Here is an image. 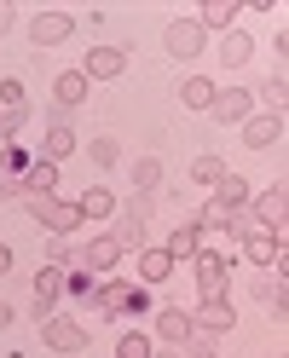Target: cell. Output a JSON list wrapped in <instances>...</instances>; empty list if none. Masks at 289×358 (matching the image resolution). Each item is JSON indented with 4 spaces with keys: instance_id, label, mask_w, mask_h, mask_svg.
Instances as JSON below:
<instances>
[{
    "instance_id": "cell-1",
    "label": "cell",
    "mask_w": 289,
    "mask_h": 358,
    "mask_svg": "<svg viewBox=\"0 0 289 358\" xmlns=\"http://www.w3.org/2000/svg\"><path fill=\"white\" fill-rule=\"evenodd\" d=\"M24 208H29V220H41L47 231H76V226H87V220L76 214V203H58V196H41V191H24Z\"/></svg>"
},
{
    "instance_id": "cell-2",
    "label": "cell",
    "mask_w": 289,
    "mask_h": 358,
    "mask_svg": "<svg viewBox=\"0 0 289 358\" xmlns=\"http://www.w3.org/2000/svg\"><path fill=\"white\" fill-rule=\"evenodd\" d=\"M197 289L203 301H226V283H232V255H214V249H197Z\"/></svg>"
},
{
    "instance_id": "cell-3",
    "label": "cell",
    "mask_w": 289,
    "mask_h": 358,
    "mask_svg": "<svg viewBox=\"0 0 289 358\" xmlns=\"http://www.w3.org/2000/svg\"><path fill=\"white\" fill-rule=\"evenodd\" d=\"M93 306L104 312V318H122V312H145V289H133V283H104V289H93Z\"/></svg>"
},
{
    "instance_id": "cell-4",
    "label": "cell",
    "mask_w": 289,
    "mask_h": 358,
    "mask_svg": "<svg viewBox=\"0 0 289 358\" xmlns=\"http://www.w3.org/2000/svg\"><path fill=\"white\" fill-rule=\"evenodd\" d=\"M203 41H209V29L197 24V17H174L168 35H162V47H168L174 58H197V52H203Z\"/></svg>"
},
{
    "instance_id": "cell-5",
    "label": "cell",
    "mask_w": 289,
    "mask_h": 358,
    "mask_svg": "<svg viewBox=\"0 0 289 358\" xmlns=\"http://www.w3.org/2000/svg\"><path fill=\"white\" fill-rule=\"evenodd\" d=\"M70 35H76V17H70V12H41L35 24H29V41H35V47H64Z\"/></svg>"
},
{
    "instance_id": "cell-6",
    "label": "cell",
    "mask_w": 289,
    "mask_h": 358,
    "mask_svg": "<svg viewBox=\"0 0 289 358\" xmlns=\"http://www.w3.org/2000/svg\"><path fill=\"white\" fill-rule=\"evenodd\" d=\"M197 249H203V226H197V220H180V226L168 231V249H162V255L180 266V260H185V255H197Z\"/></svg>"
},
{
    "instance_id": "cell-7",
    "label": "cell",
    "mask_w": 289,
    "mask_h": 358,
    "mask_svg": "<svg viewBox=\"0 0 289 358\" xmlns=\"http://www.w3.org/2000/svg\"><path fill=\"white\" fill-rule=\"evenodd\" d=\"M122 70H127V58H122L116 47H93V52H87V70H81V76H87V81H116Z\"/></svg>"
},
{
    "instance_id": "cell-8",
    "label": "cell",
    "mask_w": 289,
    "mask_h": 358,
    "mask_svg": "<svg viewBox=\"0 0 289 358\" xmlns=\"http://www.w3.org/2000/svg\"><path fill=\"white\" fill-rule=\"evenodd\" d=\"M47 347H52V352H81V347H87V329H81L76 318H52V324H47Z\"/></svg>"
},
{
    "instance_id": "cell-9",
    "label": "cell",
    "mask_w": 289,
    "mask_h": 358,
    "mask_svg": "<svg viewBox=\"0 0 289 358\" xmlns=\"http://www.w3.org/2000/svg\"><path fill=\"white\" fill-rule=\"evenodd\" d=\"M191 329H197V324H191V312H180V306H162L157 335H162L168 347H185V341H191Z\"/></svg>"
},
{
    "instance_id": "cell-10",
    "label": "cell",
    "mask_w": 289,
    "mask_h": 358,
    "mask_svg": "<svg viewBox=\"0 0 289 358\" xmlns=\"http://www.w3.org/2000/svg\"><path fill=\"white\" fill-rule=\"evenodd\" d=\"M278 139H283V116H260V122L243 127V145H249V150H272Z\"/></svg>"
},
{
    "instance_id": "cell-11",
    "label": "cell",
    "mask_w": 289,
    "mask_h": 358,
    "mask_svg": "<svg viewBox=\"0 0 289 358\" xmlns=\"http://www.w3.org/2000/svg\"><path fill=\"white\" fill-rule=\"evenodd\" d=\"M58 295H64V272H58V266H47V272L35 278V318H47Z\"/></svg>"
},
{
    "instance_id": "cell-12",
    "label": "cell",
    "mask_w": 289,
    "mask_h": 358,
    "mask_svg": "<svg viewBox=\"0 0 289 358\" xmlns=\"http://www.w3.org/2000/svg\"><path fill=\"white\" fill-rule=\"evenodd\" d=\"M237 0H209V6L203 12H197V24H203V29H237Z\"/></svg>"
},
{
    "instance_id": "cell-13",
    "label": "cell",
    "mask_w": 289,
    "mask_h": 358,
    "mask_svg": "<svg viewBox=\"0 0 289 358\" xmlns=\"http://www.w3.org/2000/svg\"><path fill=\"white\" fill-rule=\"evenodd\" d=\"M243 237H249V243H243V255H249L255 266H272V260L283 255V243H278L272 231H243Z\"/></svg>"
},
{
    "instance_id": "cell-14",
    "label": "cell",
    "mask_w": 289,
    "mask_h": 358,
    "mask_svg": "<svg viewBox=\"0 0 289 358\" xmlns=\"http://www.w3.org/2000/svg\"><path fill=\"white\" fill-rule=\"evenodd\" d=\"M191 324H197V329H214V335H220V329H232V324H237V312H232V301H203V312H197Z\"/></svg>"
},
{
    "instance_id": "cell-15",
    "label": "cell",
    "mask_w": 289,
    "mask_h": 358,
    "mask_svg": "<svg viewBox=\"0 0 289 358\" xmlns=\"http://www.w3.org/2000/svg\"><path fill=\"white\" fill-rule=\"evenodd\" d=\"M214 93H220V87H214V81H203V76L180 81V104H185V110H214Z\"/></svg>"
},
{
    "instance_id": "cell-16",
    "label": "cell",
    "mask_w": 289,
    "mask_h": 358,
    "mask_svg": "<svg viewBox=\"0 0 289 358\" xmlns=\"http://www.w3.org/2000/svg\"><path fill=\"white\" fill-rule=\"evenodd\" d=\"M243 203H249V185H243L237 173H226V179H220V185H214V208H226V214H237Z\"/></svg>"
},
{
    "instance_id": "cell-17",
    "label": "cell",
    "mask_w": 289,
    "mask_h": 358,
    "mask_svg": "<svg viewBox=\"0 0 289 358\" xmlns=\"http://www.w3.org/2000/svg\"><path fill=\"white\" fill-rule=\"evenodd\" d=\"M110 208H116V196H110L104 185H87V191H81V203H76V214H81V220H104Z\"/></svg>"
},
{
    "instance_id": "cell-18",
    "label": "cell",
    "mask_w": 289,
    "mask_h": 358,
    "mask_svg": "<svg viewBox=\"0 0 289 358\" xmlns=\"http://www.w3.org/2000/svg\"><path fill=\"white\" fill-rule=\"evenodd\" d=\"M52 99H58L64 110H70V104H81V99H87V76H81V70H64V76L52 81Z\"/></svg>"
},
{
    "instance_id": "cell-19",
    "label": "cell",
    "mask_w": 289,
    "mask_h": 358,
    "mask_svg": "<svg viewBox=\"0 0 289 358\" xmlns=\"http://www.w3.org/2000/svg\"><path fill=\"white\" fill-rule=\"evenodd\" d=\"M116 260H122L116 237H93V243H87V272H110Z\"/></svg>"
},
{
    "instance_id": "cell-20",
    "label": "cell",
    "mask_w": 289,
    "mask_h": 358,
    "mask_svg": "<svg viewBox=\"0 0 289 358\" xmlns=\"http://www.w3.org/2000/svg\"><path fill=\"white\" fill-rule=\"evenodd\" d=\"M70 150H76V133H70V127H52L47 139H41V162H52V168H58Z\"/></svg>"
},
{
    "instance_id": "cell-21",
    "label": "cell",
    "mask_w": 289,
    "mask_h": 358,
    "mask_svg": "<svg viewBox=\"0 0 289 358\" xmlns=\"http://www.w3.org/2000/svg\"><path fill=\"white\" fill-rule=\"evenodd\" d=\"M214 110L226 122H243V116H249V93H243V87H226V93H214Z\"/></svg>"
},
{
    "instance_id": "cell-22",
    "label": "cell",
    "mask_w": 289,
    "mask_h": 358,
    "mask_svg": "<svg viewBox=\"0 0 289 358\" xmlns=\"http://www.w3.org/2000/svg\"><path fill=\"white\" fill-rule=\"evenodd\" d=\"M139 272H145V283H168V278H174V260H168L162 249H145V255H139Z\"/></svg>"
},
{
    "instance_id": "cell-23",
    "label": "cell",
    "mask_w": 289,
    "mask_h": 358,
    "mask_svg": "<svg viewBox=\"0 0 289 358\" xmlns=\"http://www.w3.org/2000/svg\"><path fill=\"white\" fill-rule=\"evenodd\" d=\"M162 185V162H157V156H139V162H133V191H157Z\"/></svg>"
},
{
    "instance_id": "cell-24",
    "label": "cell",
    "mask_w": 289,
    "mask_h": 358,
    "mask_svg": "<svg viewBox=\"0 0 289 358\" xmlns=\"http://www.w3.org/2000/svg\"><path fill=\"white\" fill-rule=\"evenodd\" d=\"M191 179H197V185H220V179H226V162H220V156H197V162H191Z\"/></svg>"
},
{
    "instance_id": "cell-25",
    "label": "cell",
    "mask_w": 289,
    "mask_h": 358,
    "mask_svg": "<svg viewBox=\"0 0 289 358\" xmlns=\"http://www.w3.org/2000/svg\"><path fill=\"white\" fill-rule=\"evenodd\" d=\"M249 52H255V41L243 35V29H226V41H220V58H226V64H243Z\"/></svg>"
},
{
    "instance_id": "cell-26",
    "label": "cell",
    "mask_w": 289,
    "mask_h": 358,
    "mask_svg": "<svg viewBox=\"0 0 289 358\" xmlns=\"http://www.w3.org/2000/svg\"><path fill=\"white\" fill-rule=\"evenodd\" d=\"M58 185V168L52 162H29V179H24V191H41V196H52Z\"/></svg>"
},
{
    "instance_id": "cell-27",
    "label": "cell",
    "mask_w": 289,
    "mask_h": 358,
    "mask_svg": "<svg viewBox=\"0 0 289 358\" xmlns=\"http://www.w3.org/2000/svg\"><path fill=\"white\" fill-rule=\"evenodd\" d=\"M145 220H150V196L139 191V196H127V203H122V226H145Z\"/></svg>"
},
{
    "instance_id": "cell-28",
    "label": "cell",
    "mask_w": 289,
    "mask_h": 358,
    "mask_svg": "<svg viewBox=\"0 0 289 358\" xmlns=\"http://www.w3.org/2000/svg\"><path fill=\"white\" fill-rule=\"evenodd\" d=\"M0 110L6 116H24V81H0Z\"/></svg>"
},
{
    "instance_id": "cell-29",
    "label": "cell",
    "mask_w": 289,
    "mask_h": 358,
    "mask_svg": "<svg viewBox=\"0 0 289 358\" xmlns=\"http://www.w3.org/2000/svg\"><path fill=\"white\" fill-rule=\"evenodd\" d=\"M116 358H150V341L133 329V335H122V341H116Z\"/></svg>"
},
{
    "instance_id": "cell-30",
    "label": "cell",
    "mask_w": 289,
    "mask_h": 358,
    "mask_svg": "<svg viewBox=\"0 0 289 358\" xmlns=\"http://www.w3.org/2000/svg\"><path fill=\"white\" fill-rule=\"evenodd\" d=\"M93 162H99V168H116V162H122V145H116V139H93Z\"/></svg>"
},
{
    "instance_id": "cell-31",
    "label": "cell",
    "mask_w": 289,
    "mask_h": 358,
    "mask_svg": "<svg viewBox=\"0 0 289 358\" xmlns=\"http://www.w3.org/2000/svg\"><path fill=\"white\" fill-rule=\"evenodd\" d=\"M64 289H70L76 301H93V272H76V278H64Z\"/></svg>"
},
{
    "instance_id": "cell-32",
    "label": "cell",
    "mask_w": 289,
    "mask_h": 358,
    "mask_svg": "<svg viewBox=\"0 0 289 358\" xmlns=\"http://www.w3.org/2000/svg\"><path fill=\"white\" fill-rule=\"evenodd\" d=\"M197 358H214V329H191V341H185Z\"/></svg>"
},
{
    "instance_id": "cell-33",
    "label": "cell",
    "mask_w": 289,
    "mask_h": 358,
    "mask_svg": "<svg viewBox=\"0 0 289 358\" xmlns=\"http://www.w3.org/2000/svg\"><path fill=\"white\" fill-rule=\"evenodd\" d=\"M17 122H24V116H6V110H0V145H12V133H17Z\"/></svg>"
},
{
    "instance_id": "cell-34",
    "label": "cell",
    "mask_w": 289,
    "mask_h": 358,
    "mask_svg": "<svg viewBox=\"0 0 289 358\" xmlns=\"http://www.w3.org/2000/svg\"><path fill=\"white\" fill-rule=\"evenodd\" d=\"M266 104H272V116L283 110V81H266Z\"/></svg>"
},
{
    "instance_id": "cell-35",
    "label": "cell",
    "mask_w": 289,
    "mask_h": 358,
    "mask_svg": "<svg viewBox=\"0 0 289 358\" xmlns=\"http://www.w3.org/2000/svg\"><path fill=\"white\" fill-rule=\"evenodd\" d=\"M12 272V249H6V243H0V278H6Z\"/></svg>"
},
{
    "instance_id": "cell-36",
    "label": "cell",
    "mask_w": 289,
    "mask_h": 358,
    "mask_svg": "<svg viewBox=\"0 0 289 358\" xmlns=\"http://www.w3.org/2000/svg\"><path fill=\"white\" fill-rule=\"evenodd\" d=\"M6 324H12V306H6V301H0V329H6Z\"/></svg>"
},
{
    "instance_id": "cell-37",
    "label": "cell",
    "mask_w": 289,
    "mask_h": 358,
    "mask_svg": "<svg viewBox=\"0 0 289 358\" xmlns=\"http://www.w3.org/2000/svg\"><path fill=\"white\" fill-rule=\"evenodd\" d=\"M6 24H12V6H0V29H6Z\"/></svg>"
},
{
    "instance_id": "cell-38",
    "label": "cell",
    "mask_w": 289,
    "mask_h": 358,
    "mask_svg": "<svg viewBox=\"0 0 289 358\" xmlns=\"http://www.w3.org/2000/svg\"><path fill=\"white\" fill-rule=\"evenodd\" d=\"M150 358H174V352H150Z\"/></svg>"
},
{
    "instance_id": "cell-39",
    "label": "cell",
    "mask_w": 289,
    "mask_h": 358,
    "mask_svg": "<svg viewBox=\"0 0 289 358\" xmlns=\"http://www.w3.org/2000/svg\"><path fill=\"white\" fill-rule=\"evenodd\" d=\"M278 358H283V352H278Z\"/></svg>"
}]
</instances>
